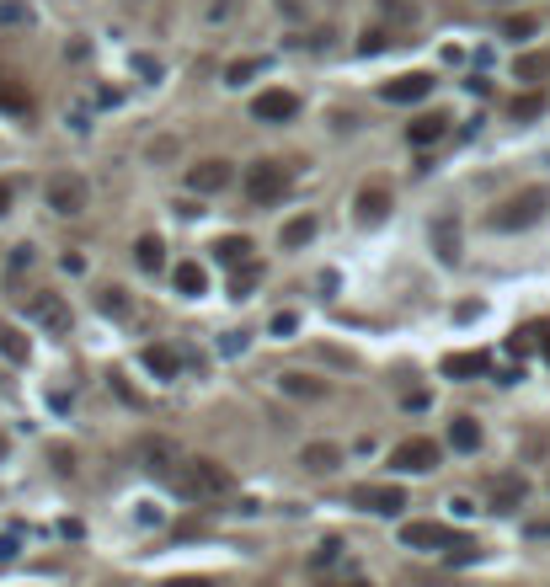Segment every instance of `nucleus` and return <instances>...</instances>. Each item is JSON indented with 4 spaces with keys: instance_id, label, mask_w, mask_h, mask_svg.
<instances>
[{
    "instance_id": "37998d69",
    "label": "nucleus",
    "mask_w": 550,
    "mask_h": 587,
    "mask_svg": "<svg viewBox=\"0 0 550 587\" xmlns=\"http://www.w3.org/2000/svg\"><path fill=\"white\" fill-rule=\"evenodd\" d=\"M0 561H16V534H0Z\"/></svg>"
},
{
    "instance_id": "de8ad7c7",
    "label": "nucleus",
    "mask_w": 550,
    "mask_h": 587,
    "mask_svg": "<svg viewBox=\"0 0 550 587\" xmlns=\"http://www.w3.org/2000/svg\"><path fill=\"white\" fill-rule=\"evenodd\" d=\"M545 363H550V331H545Z\"/></svg>"
},
{
    "instance_id": "a18cd8bd",
    "label": "nucleus",
    "mask_w": 550,
    "mask_h": 587,
    "mask_svg": "<svg viewBox=\"0 0 550 587\" xmlns=\"http://www.w3.org/2000/svg\"><path fill=\"white\" fill-rule=\"evenodd\" d=\"M11 203H16V192H11V182H0V214H11Z\"/></svg>"
},
{
    "instance_id": "7ed1b4c3",
    "label": "nucleus",
    "mask_w": 550,
    "mask_h": 587,
    "mask_svg": "<svg viewBox=\"0 0 550 587\" xmlns=\"http://www.w3.org/2000/svg\"><path fill=\"white\" fill-rule=\"evenodd\" d=\"M187 475V502H209V497H225V491H236V480H230V470L214 465V460H187L182 465Z\"/></svg>"
},
{
    "instance_id": "0eeeda50",
    "label": "nucleus",
    "mask_w": 550,
    "mask_h": 587,
    "mask_svg": "<svg viewBox=\"0 0 550 587\" xmlns=\"http://www.w3.org/2000/svg\"><path fill=\"white\" fill-rule=\"evenodd\" d=\"M353 508H364V513H385V518H396V513L406 508V491H401L396 480H368V486H353Z\"/></svg>"
},
{
    "instance_id": "ddd939ff",
    "label": "nucleus",
    "mask_w": 550,
    "mask_h": 587,
    "mask_svg": "<svg viewBox=\"0 0 550 587\" xmlns=\"http://www.w3.org/2000/svg\"><path fill=\"white\" fill-rule=\"evenodd\" d=\"M449 123H454L449 113H423V117L406 123V139H412L417 150H428V144H438V139H449Z\"/></svg>"
},
{
    "instance_id": "5701e85b",
    "label": "nucleus",
    "mask_w": 550,
    "mask_h": 587,
    "mask_svg": "<svg viewBox=\"0 0 550 587\" xmlns=\"http://www.w3.org/2000/svg\"><path fill=\"white\" fill-rule=\"evenodd\" d=\"M134 262H139L144 273H161V267H166V246H161V235H139V240H134Z\"/></svg>"
},
{
    "instance_id": "f3484780",
    "label": "nucleus",
    "mask_w": 550,
    "mask_h": 587,
    "mask_svg": "<svg viewBox=\"0 0 550 587\" xmlns=\"http://www.w3.org/2000/svg\"><path fill=\"white\" fill-rule=\"evenodd\" d=\"M438 368H443V379H481L491 368V358L487 352H449Z\"/></svg>"
},
{
    "instance_id": "aec40b11",
    "label": "nucleus",
    "mask_w": 550,
    "mask_h": 587,
    "mask_svg": "<svg viewBox=\"0 0 550 587\" xmlns=\"http://www.w3.org/2000/svg\"><path fill=\"white\" fill-rule=\"evenodd\" d=\"M449 449L476 454V449H481V422H476V416H454V422H449Z\"/></svg>"
},
{
    "instance_id": "c85d7f7f",
    "label": "nucleus",
    "mask_w": 550,
    "mask_h": 587,
    "mask_svg": "<svg viewBox=\"0 0 550 587\" xmlns=\"http://www.w3.org/2000/svg\"><path fill=\"white\" fill-rule=\"evenodd\" d=\"M545 70H550L545 54H524L518 64H513V75H518V80H545Z\"/></svg>"
},
{
    "instance_id": "a19ab883",
    "label": "nucleus",
    "mask_w": 550,
    "mask_h": 587,
    "mask_svg": "<svg viewBox=\"0 0 550 587\" xmlns=\"http://www.w3.org/2000/svg\"><path fill=\"white\" fill-rule=\"evenodd\" d=\"M139 524L155 528V524H161V508H155V502H139Z\"/></svg>"
},
{
    "instance_id": "cd10ccee",
    "label": "nucleus",
    "mask_w": 550,
    "mask_h": 587,
    "mask_svg": "<svg viewBox=\"0 0 550 587\" xmlns=\"http://www.w3.org/2000/svg\"><path fill=\"white\" fill-rule=\"evenodd\" d=\"M540 113H545V97H540V91H524V97H513V117H518V123H535Z\"/></svg>"
},
{
    "instance_id": "c9c22d12",
    "label": "nucleus",
    "mask_w": 550,
    "mask_h": 587,
    "mask_svg": "<svg viewBox=\"0 0 550 587\" xmlns=\"http://www.w3.org/2000/svg\"><path fill=\"white\" fill-rule=\"evenodd\" d=\"M267 331H273V337H294V331H300V315H294V310H284V315H273V326H267Z\"/></svg>"
},
{
    "instance_id": "f03ea898",
    "label": "nucleus",
    "mask_w": 550,
    "mask_h": 587,
    "mask_svg": "<svg viewBox=\"0 0 550 587\" xmlns=\"http://www.w3.org/2000/svg\"><path fill=\"white\" fill-rule=\"evenodd\" d=\"M43 203H49L60 219H75V214H86L91 187H86V176H75V172H54L43 182Z\"/></svg>"
},
{
    "instance_id": "9b49d317",
    "label": "nucleus",
    "mask_w": 550,
    "mask_h": 587,
    "mask_svg": "<svg viewBox=\"0 0 550 587\" xmlns=\"http://www.w3.org/2000/svg\"><path fill=\"white\" fill-rule=\"evenodd\" d=\"M401 545L406 550H449V545H460V534L443 524H401Z\"/></svg>"
},
{
    "instance_id": "49530a36",
    "label": "nucleus",
    "mask_w": 550,
    "mask_h": 587,
    "mask_svg": "<svg viewBox=\"0 0 550 587\" xmlns=\"http://www.w3.org/2000/svg\"><path fill=\"white\" fill-rule=\"evenodd\" d=\"M342 587H374V582H364V577H353V582H342Z\"/></svg>"
},
{
    "instance_id": "79ce46f5",
    "label": "nucleus",
    "mask_w": 550,
    "mask_h": 587,
    "mask_svg": "<svg viewBox=\"0 0 550 587\" xmlns=\"http://www.w3.org/2000/svg\"><path fill=\"white\" fill-rule=\"evenodd\" d=\"M449 513H454V518H471V513H476V502H471V497H454V502H449Z\"/></svg>"
},
{
    "instance_id": "c756f323",
    "label": "nucleus",
    "mask_w": 550,
    "mask_h": 587,
    "mask_svg": "<svg viewBox=\"0 0 550 587\" xmlns=\"http://www.w3.org/2000/svg\"><path fill=\"white\" fill-rule=\"evenodd\" d=\"M33 22V5L22 0H0V27H27Z\"/></svg>"
},
{
    "instance_id": "1a4fd4ad",
    "label": "nucleus",
    "mask_w": 550,
    "mask_h": 587,
    "mask_svg": "<svg viewBox=\"0 0 550 587\" xmlns=\"http://www.w3.org/2000/svg\"><path fill=\"white\" fill-rule=\"evenodd\" d=\"M251 117H256V123H289V117H300V97L284 91V86H273V91H262V97L251 102Z\"/></svg>"
},
{
    "instance_id": "f704fd0d",
    "label": "nucleus",
    "mask_w": 550,
    "mask_h": 587,
    "mask_svg": "<svg viewBox=\"0 0 550 587\" xmlns=\"http://www.w3.org/2000/svg\"><path fill=\"white\" fill-rule=\"evenodd\" d=\"M337 555H342V545H337V539H321V550L310 555V566H315V572H326V566H331Z\"/></svg>"
},
{
    "instance_id": "6e6552de",
    "label": "nucleus",
    "mask_w": 550,
    "mask_h": 587,
    "mask_svg": "<svg viewBox=\"0 0 550 587\" xmlns=\"http://www.w3.org/2000/svg\"><path fill=\"white\" fill-rule=\"evenodd\" d=\"M379 97H385V102H396V107H412V102L433 97V75H428V70H406V75L385 80V86H379Z\"/></svg>"
},
{
    "instance_id": "bb28decb",
    "label": "nucleus",
    "mask_w": 550,
    "mask_h": 587,
    "mask_svg": "<svg viewBox=\"0 0 550 587\" xmlns=\"http://www.w3.org/2000/svg\"><path fill=\"white\" fill-rule=\"evenodd\" d=\"M262 75V59H236V64H225V86H246V80H256Z\"/></svg>"
},
{
    "instance_id": "4c0bfd02",
    "label": "nucleus",
    "mask_w": 550,
    "mask_h": 587,
    "mask_svg": "<svg viewBox=\"0 0 550 587\" xmlns=\"http://www.w3.org/2000/svg\"><path fill=\"white\" fill-rule=\"evenodd\" d=\"M0 107H11V113H27V97H22L16 86H0Z\"/></svg>"
},
{
    "instance_id": "20e7f679",
    "label": "nucleus",
    "mask_w": 550,
    "mask_h": 587,
    "mask_svg": "<svg viewBox=\"0 0 550 587\" xmlns=\"http://www.w3.org/2000/svg\"><path fill=\"white\" fill-rule=\"evenodd\" d=\"M134 460L150 470V475H161V480H172V475L182 470L177 443H172V438H161V433H139V438H134Z\"/></svg>"
},
{
    "instance_id": "4468645a",
    "label": "nucleus",
    "mask_w": 550,
    "mask_h": 587,
    "mask_svg": "<svg viewBox=\"0 0 550 587\" xmlns=\"http://www.w3.org/2000/svg\"><path fill=\"white\" fill-rule=\"evenodd\" d=\"M524 497H529L524 475H497L491 480V513H513V508H524Z\"/></svg>"
},
{
    "instance_id": "e433bc0d",
    "label": "nucleus",
    "mask_w": 550,
    "mask_h": 587,
    "mask_svg": "<svg viewBox=\"0 0 550 587\" xmlns=\"http://www.w3.org/2000/svg\"><path fill=\"white\" fill-rule=\"evenodd\" d=\"M379 11H385V16H396V22H412V16H417L406 0H379Z\"/></svg>"
},
{
    "instance_id": "09e8293b",
    "label": "nucleus",
    "mask_w": 550,
    "mask_h": 587,
    "mask_svg": "<svg viewBox=\"0 0 550 587\" xmlns=\"http://www.w3.org/2000/svg\"><path fill=\"white\" fill-rule=\"evenodd\" d=\"M0 460H5V438H0Z\"/></svg>"
},
{
    "instance_id": "dca6fc26",
    "label": "nucleus",
    "mask_w": 550,
    "mask_h": 587,
    "mask_svg": "<svg viewBox=\"0 0 550 587\" xmlns=\"http://www.w3.org/2000/svg\"><path fill=\"white\" fill-rule=\"evenodd\" d=\"M353 209H359V225H379V219L390 214V187H385V182H368Z\"/></svg>"
},
{
    "instance_id": "72a5a7b5",
    "label": "nucleus",
    "mask_w": 550,
    "mask_h": 587,
    "mask_svg": "<svg viewBox=\"0 0 550 587\" xmlns=\"http://www.w3.org/2000/svg\"><path fill=\"white\" fill-rule=\"evenodd\" d=\"M102 310L107 315H118V321H128L134 310H128V299H123V289H102Z\"/></svg>"
},
{
    "instance_id": "b1692460",
    "label": "nucleus",
    "mask_w": 550,
    "mask_h": 587,
    "mask_svg": "<svg viewBox=\"0 0 550 587\" xmlns=\"http://www.w3.org/2000/svg\"><path fill=\"white\" fill-rule=\"evenodd\" d=\"M172 284H177V294H187V299H198L209 278H203V267H198V262H177V273H172Z\"/></svg>"
},
{
    "instance_id": "473e14b6",
    "label": "nucleus",
    "mask_w": 550,
    "mask_h": 587,
    "mask_svg": "<svg viewBox=\"0 0 550 587\" xmlns=\"http://www.w3.org/2000/svg\"><path fill=\"white\" fill-rule=\"evenodd\" d=\"M535 33H540L535 16H508V22H502V38H535Z\"/></svg>"
},
{
    "instance_id": "f257e3e1",
    "label": "nucleus",
    "mask_w": 550,
    "mask_h": 587,
    "mask_svg": "<svg viewBox=\"0 0 550 587\" xmlns=\"http://www.w3.org/2000/svg\"><path fill=\"white\" fill-rule=\"evenodd\" d=\"M545 209H550V192H545V187H524V192H513L508 203H497V209H491L487 225H491V230H502V235H513V230L540 225V219H545Z\"/></svg>"
},
{
    "instance_id": "6ab92c4d",
    "label": "nucleus",
    "mask_w": 550,
    "mask_h": 587,
    "mask_svg": "<svg viewBox=\"0 0 550 587\" xmlns=\"http://www.w3.org/2000/svg\"><path fill=\"white\" fill-rule=\"evenodd\" d=\"M209 251H214V262H219V267H246V262H251V251H256V246H251V240H246V235H225V240H214V246H209Z\"/></svg>"
},
{
    "instance_id": "4be33fe9",
    "label": "nucleus",
    "mask_w": 550,
    "mask_h": 587,
    "mask_svg": "<svg viewBox=\"0 0 550 587\" xmlns=\"http://www.w3.org/2000/svg\"><path fill=\"white\" fill-rule=\"evenodd\" d=\"M278 390H284V396H305V401H315V396H326V379L289 368V374H278Z\"/></svg>"
},
{
    "instance_id": "ea45409f",
    "label": "nucleus",
    "mask_w": 550,
    "mask_h": 587,
    "mask_svg": "<svg viewBox=\"0 0 550 587\" xmlns=\"http://www.w3.org/2000/svg\"><path fill=\"white\" fill-rule=\"evenodd\" d=\"M54 470H60V475H70V470H75V454H70L64 443H54Z\"/></svg>"
},
{
    "instance_id": "7c9ffc66",
    "label": "nucleus",
    "mask_w": 550,
    "mask_h": 587,
    "mask_svg": "<svg viewBox=\"0 0 550 587\" xmlns=\"http://www.w3.org/2000/svg\"><path fill=\"white\" fill-rule=\"evenodd\" d=\"M256 278H262V267H256V262H246V267H236V284H230V299H246V294L256 289Z\"/></svg>"
},
{
    "instance_id": "2eb2a0df",
    "label": "nucleus",
    "mask_w": 550,
    "mask_h": 587,
    "mask_svg": "<svg viewBox=\"0 0 550 587\" xmlns=\"http://www.w3.org/2000/svg\"><path fill=\"white\" fill-rule=\"evenodd\" d=\"M33 315H38V326H49L54 337H64V331L75 326V315H70V304H64L60 294H43V299H33Z\"/></svg>"
},
{
    "instance_id": "a211bd4d",
    "label": "nucleus",
    "mask_w": 550,
    "mask_h": 587,
    "mask_svg": "<svg viewBox=\"0 0 550 587\" xmlns=\"http://www.w3.org/2000/svg\"><path fill=\"white\" fill-rule=\"evenodd\" d=\"M300 465H305L310 475H331V470L342 465V443H305V449H300Z\"/></svg>"
},
{
    "instance_id": "f8f14e48",
    "label": "nucleus",
    "mask_w": 550,
    "mask_h": 587,
    "mask_svg": "<svg viewBox=\"0 0 550 587\" xmlns=\"http://www.w3.org/2000/svg\"><path fill=\"white\" fill-rule=\"evenodd\" d=\"M230 182H236L230 161H198V166H187V187L192 192H225Z\"/></svg>"
},
{
    "instance_id": "39448f33",
    "label": "nucleus",
    "mask_w": 550,
    "mask_h": 587,
    "mask_svg": "<svg viewBox=\"0 0 550 587\" xmlns=\"http://www.w3.org/2000/svg\"><path fill=\"white\" fill-rule=\"evenodd\" d=\"M289 182H294V172H289L284 161H256V166L246 172V198H251V203H278V198L289 192Z\"/></svg>"
},
{
    "instance_id": "412c9836",
    "label": "nucleus",
    "mask_w": 550,
    "mask_h": 587,
    "mask_svg": "<svg viewBox=\"0 0 550 587\" xmlns=\"http://www.w3.org/2000/svg\"><path fill=\"white\" fill-rule=\"evenodd\" d=\"M144 368L155 374V379H177V368H182V358L166 348V342H150L144 348Z\"/></svg>"
},
{
    "instance_id": "2f4dec72",
    "label": "nucleus",
    "mask_w": 550,
    "mask_h": 587,
    "mask_svg": "<svg viewBox=\"0 0 550 587\" xmlns=\"http://www.w3.org/2000/svg\"><path fill=\"white\" fill-rule=\"evenodd\" d=\"M535 342H545V331H540V326H524V331H513V337H508V352H513V358H524Z\"/></svg>"
},
{
    "instance_id": "393cba45",
    "label": "nucleus",
    "mask_w": 550,
    "mask_h": 587,
    "mask_svg": "<svg viewBox=\"0 0 550 587\" xmlns=\"http://www.w3.org/2000/svg\"><path fill=\"white\" fill-rule=\"evenodd\" d=\"M0 358H5V363H27V358H33L27 337H22L16 326H0Z\"/></svg>"
},
{
    "instance_id": "a878e982",
    "label": "nucleus",
    "mask_w": 550,
    "mask_h": 587,
    "mask_svg": "<svg viewBox=\"0 0 550 587\" xmlns=\"http://www.w3.org/2000/svg\"><path fill=\"white\" fill-rule=\"evenodd\" d=\"M315 230H321V225H315L310 214H300V219H289V225H284V246H289V251H300V246H310V240H315Z\"/></svg>"
},
{
    "instance_id": "58836bf2",
    "label": "nucleus",
    "mask_w": 550,
    "mask_h": 587,
    "mask_svg": "<svg viewBox=\"0 0 550 587\" xmlns=\"http://www.w3.org/2000/svg\"><path fill=\"white\" fill-rule=\"evenodd\" d=\"M385 43H390V33H379V27H374V33H364V43H359V49H364V54H379Z\"/></svg>"
},
{
    "instance_id": "9d476101",
    "label": "nucleus",
    "mask_w": 550,
    "mask_h": 587,
    "mask_svg": "<svg viewBox=\"0 0 550 587\" xmlns=\"http://www.w3.org/2000/svg\"><path fill=\"white\" fill-rule=\"evenodd\" d=\"M428 235H433L438 262H443V267H460V256H465V251H460V214H438Z\"/></svg>"
},
{
    "instance_id": "c03bdc74",
    "label": "nucleus",
    "mask_w": 550,
    "mask_h": 587,
    "mask_svg": "<svg viewBox=\"0 0 550 587\" xmlns=\"http://www.w3.org/2000/svg\"><path fill=\"white\" fill-rule=\"evenodd\" d=\"M166 587H214V582H209V577H172Z\"/></svg>"
},
{
    "instance_id": "423d86ee",
    "label": "nucleus",
    "mask_w": 550,
    "mask_h": 587,
    "mask_svg": "<svg viewBox=\"0 0 550 587\" xmlns=\"http://www.w3.org/2000/svg\"><path fill=\"white\" fill-rule=\"evenodd\" d=\"M443 460V449L433 443V438H401L396 449H390V470H401V475H423V470H438Z\"/></svg>"
}]
</instances>
